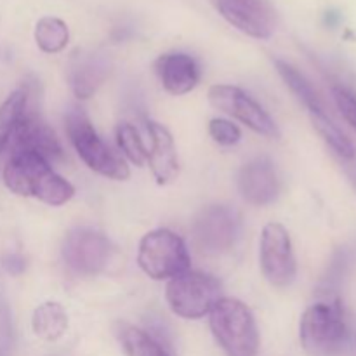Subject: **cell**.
Listing matches in <instances>:
<instances>
[{
  "label": "cell",
  "instance_id": "6da1fadb",
  "mask_svg": "<svg viewBox=\"0 0 356 356\" xmlns=\"http://www.w3.org/2000/svg\"><path fill=\"white\" fill-rule=\"evenodd\" d=\"M3 183L19 197H33L51 207L66 204L75 195L72 183L54 172L44 156L28 149L10 153L3 167Z\"/></svg>",
  "mask_w": 356,
  "mask_h": 356
},
{
  "label": "cell",
  "instance_id": "7a4b0ae2",
  "mask_svg": "<svg viewBox=\"0 0 356 356\" xmlns=\"http://www.w3.org/2000/svg\"><path fill=\"white\" fill-rule=\"evenodd\" d=\"M299 337L308 356H339L350 339L346 316L339 299L320 301L301 316Z\"/></svg>",
  "mask_w": 356,
  "mask_h": 356
},
{
  "label": "cell",
  "instance_id": "3957f363",
  "mask_svg": "<svg viewBox=\"0 0 356 356\" xmlns=\"http://www.w3.org/2000/svg\"><path fill=\"white\" fill-rule=\"evenodd\" d=\"M216 341L228 356H257L259 330L247 305L233 298H221L209 313Z\"/></svg>",
  "mask_w": 356,
  "mask_h": 356
},
{
  "label": "cell",
  "instance_id": "277c9868",
  "mask_svg": "<svg viewBox=\"0 0 356 356\" xmlns=\"http://www.w3.org/2000/svg\"><path fill=\"white\" fill-rule=\"evenodd\" d=\"M66 132L76 155L83 160L94 172L115 181H125L131 176L127 163L115 155L106 143L97 136L86 111L79 106H72L66 111Z\"/></svg>",
  "mask_w": 356,
  "mask_h": 356
},
{
  "label": "cell",
  "instance_id": "5b68a950",
  "mask_svg": "<svg viewBox=\"0 0 356 356\" xmlns=\"http://www.w3.org/2000/svg\"><path fill=\"white\" fill-rule=\"evenodd\" d=\"M221 282L200 271H184L170 278L165 299L174 315L186 320L204 318L221 299Z\"/></svg>",
  "mask_w": 356,
  "mask_h": 356
},
{
  "label": "cell",
  "instance_id": "8992f818",
  "mask_svg": "<svg viewBox=\"0 0 356 356\" xmlns=\"http://www.w3.org/2000/svg\"><path fill=\"white\" fill-rule=\"evenodd\" d=\"M138 264L153 280H170L190 270V254L179 235L160 228L141 238Z\"/></svg>",
  "mask_w": 356,
  "mask_h": 356
},
{
  "label": "cell",
  "instance_id": "52a82bcc",
  "mask_svg": "<svg viewBox=\"0 0 356 356\" xmlns=\"http://www.w3.org/2000/svg\"><path fill=\"white\" fill-rule=\"evenodd\" d=\"M242 235V216L229 205H209L193 222V238L205 254L229 252Z\"/></svg>",
  "mask_w": 356,
  "mask_h": 356
},
{
  "label": "cell",
  "instance_id": "ba28073f",
  "mask_svg": "<svg viewBox=\"0 0 356 356\" xmlns=\"http://www.w3.org/2000/svg\"><path fill=\"white\" fill-rule=\"evenodd\" d=\"M259 263L264 278L273 287L292 285L298 275L294 249L289 232L280 222H268L263 228L259 243Z\"/></svg>",
  "mask_w": 356,
  "mask_h": 356
},
{
  "label": "cell",
  "instance_id": "9c48e42d",
  "mask_svg": "<svg viewBox=\"0 0 356 356\" xmlns=\"http://www.w3.org/2000/svg\"><path fill=\"white\" fill-rule=\"evenodd\" d=\"M113 245L101 232L92 228H75L63 242V259L66 266L80 275H97L108 266Z\"/></svg>",
  "mask_w": 356,
  "mask_h": 356
},
{
  "label": "cell",
  "instance_id": "30bf717a",
  "mask_svg": "<svg viewBox=\"0 0 356 356\" xmlns=\"http://www.w3.org/2000/svg\"><path fill=\"white\" fill-rule=\"evenodd\" d=\"M209 103L216 110L245 124L257 134L266 136V138H278L280 136L277 124L270 117V113L240 87L225 86V83L212 86L209 89Z\"/></svg>",
  "mask_w": 356,
  "mask_h": 356
},
{
  "label": "cell",
  "instance_id": "8fae6325",
  "mask_svg": "<svg viewBox=\"0 0 356 356\" xmlns=\"http://www.w3.org/2000/svg\"><path fill=\"white\" fill-rule=\"evenodd\" d=\"M24 87L28 90L26 108H24L23 115H21L13 136H10L9 146L13 148V152L28 149V152L37 153V155L44 156L49 163L59 162V160L65 159L61 143L38 111L37 103L31 101L30 87Z\"/></svg>",
  "mask_w": 356,
  "mask_h": 356
},
{
  "label": "cell",
  "instance_id": "7c38bea8",
  "mask_svg": "<svg viewBox=\"0 0 356 356\" xmlns=\"http://www.w3.org/2000/svg\"><path fill=\"white\" fill-rule=\"evenodd\" d=\"M218 13L232 26L252 38H270L275 31V13L266 0H212Z\"/></svg>",
  "mask_w": 356,
  "mask_h": 356
},
{
  "label": "cell",
  "instance_id": "4fadbf2b",
  "mask_svg": "<svg viewBox=\"0 0 356 356\" xmlns=\"http://www.w3.org/2000/svg\"><path fill=\"white\" fill-rule=\"evenodd\" d=\"M238 190L252 205H270L280 195V177L268 156H257L242 167L238 174Z\"/></svg>",
  "mask_w": 356,
  "mask_h": 356
},
{
  "label": "cell",
  "instance_id": "5bb4252c",
  "mask_svg": "<svg viewBox=\"0 0 356 356\" xmlns=\"http://www.w3.org/2000/svg\"><path fill=\"white\" fill-rule=\"evenodd\" d=\"M146 132L149 138L148 160L152 174L160 186L172 183L179 174V160H177L176 145L169 129L159 122H146Z\"/></svg>",
  "mask_w": 356,
  "mask_h": 356
},
{
  "label": "cell",
  "instance_id": "9a60e30c",
  "mask_svg": "<svg viewBox=\"0 0 356 356\" xmlns=\"http://www.w3.org/2000/svg\"><path fill=\"white\" fill-rule=\"evenodd\" d=\"M155 72L163 89L172 96H184L200 82V68L197 61L184 52L162 54L156 59Z\"/></svg>",
  "mask_w": 356,
  "mask_h": 356
},
{
  "label": "cell",
  "instance_id": "2e32d148",
  "mask_svg": "<svg viewBox=\"0 0 356 356\" xmlns=\"http://www.w3.org/2000/svg\"><path fill=\"white\" fill-rule=\"evenodd\" d=\"M110 73V63L104 56L94 52H76L68 65V82L79 99L94 96Z\"/></svg>",
  "mask_w": 356,
  "mask_h": 356
},
{
  "label": "cell",
  "instance_id": "e0dca14e",
  "mask_svg": "<svg viewBox=\"0 0 356 356\" xmlns=\"http://www.w3.org/2000/svg\"><path fill=\"white\" fill-rule=\"evenodd\" d=\"M31 329L38 339L56 343L68 330V315L59 302H42L31 315Z\"/></svg>",
  "mask_w": 356,
  "mask_h": 356
},
{
  "label": "cell",
  "instance_id": "ac0fdd59",
  "mask_svg": "<svg viewBox=\"0 0 356 356\" xmlns=\"http://www.w3.org/2000/svg\"><path fill=\"white\" fill-rule=\"evenodd\" d=\"M275 66H277V72L280 73V76L284 79V82L287 83L289 89H291L292 92L298 96V99L308 108L309 113L325 111V106H323V101L322 97H320L318 90L315 89V86H313L296 66L289 65L287 61H282V59H277V61H275Z\"/></svg>",
  "mask_w": 356,
  "mask_h": 356
},
{
  "label": "cell",
  "instance_id": "d6986e66",
  "mask_svg": "<svg viewBox=\"0 0 356 356\" xmlns=\"http://www.w3.org/2000/svg\"><path fill=\"white\" fill-rule=\"evenodd\" d=\"M313 127L320 134V138L329 145V148L343 160H353L356 156L355 143L348 138L339 125L334 124L332 118L327 115V111H315L309 113Z\"/></svg>",
  "mask_w": 356,
  "mask_h": 356
},
{
  "label": "cell",
  "instance_id": "ffe728a7",
  "mask_svg": "<svg viewBox=\"0 0 356 356\" xmlns=\"http://www.w3.org/2000/svg\"><path fill=\"white\" fill-rule=\"evenodd\" d=\"M117 337L127 356H170L156 341H153L145 330L129 323H118Z\"/></svg>",
  "mask_w": 356,
  "mask_h": 356
},
{
  "label": "cell",
  "instance_id": "44dd1931",
  "mask_svg": "<svg viewBox=\"0 0 356 356\" xmlns=\"http://www.w3.org/2000/svg\"><path fill=\"white\" fill-rule=\"evenodd\" d=\"M26 101L28 90L26 87H21L0 104V153L9 146L10 136L26 108Z\"/></svg>",
  "mask_w": 356,
  "mask_h": 356
},
{
  "label": "cell",
  "instance_id": "7402d4cb",
  "mask_svg": "<svg viewBox=\"0 0 356 356\" xmlns=\"http://www.w3.org/2000/svg\"><path fill=\"white\" fill-rule=\"evenodd\" d=\"M70 40V31L65 21L58 17H42L35 26V42L38 49L47 54H56L66 47Z\"/></svg>",
  "mask_w": 356,
  "mask_h": 356
},
{
  "label": "cell",
  "instance_id": "603a6c76",
  "mask_svg": "<svg viewBox=\"0 0 356 356\" xmlns=\"http://www.w3.org/2000/svg\"><path fill=\"white\" fill-rule=\"evenodd\" d=\"M117 143L125 159L134 165L141 167L148 160V149L143 143L141 136L131 124H118L117 127Z\"/></svg>",
  "mask_w": 356,
  "mask_h": 356
},
{
  "label": "cell",
  "instance_id": "cb8c5ba5",
  "mask_svg": "<svg viewBox=\"0 0 356 356\" xmlns=\"http://www.w3.org/2000/svg\"><path fill=\"white\" fill-rule=\"evenodd\" d=\"M14 355V323L9 301L0 289V356Z\"/></svg>",
  "mask_w": 356,
  "mask_h": 356
},
{
  "label": "cell",
  "instance_id": "d4e9b609",
  "mask_svg": "<svg viewBox=\"0 0 356 356\" xmlns=\"http://www.w3.org/2000/svg\"><path fill=\"white\" fill-rule=\"evenodd\" d=\"M209 134L221 146H233L242 139V131L238 129V125L225 120V118H212L209 124Z\"/></svg>",
  "mask_w": 356,
  "mask_h": 356
},
{
  "label": "cell",
  "instance_id": "484cf974",
  "mask_svg": "<svg viewBox=\"0 0 356 356\" xmlns=\"http://www.w3.org/2000/svg\"><path fill=\"white\" fill-rule=\"evenodd\" d=\"M332 94L343 118L356 131V94L343 86H334Z\"/></svg>",
  "mask_w": 356,
  "mask_h": 356
},
{
  "label": "cell",
  "instance_id": "4316f807",
  "mask_svg": "<svg viewBox=\"0 0 356 356\" xmlns=\"http://www.w3.org/2000/svg\"><path fill=\"white\" fill-rule=\"evenodd\" d=\"M146 334L152 337L153 341L160 344L163 350H167L170 353L172 351V336H170V329L165 323V320L159 315H149L146 320Z\"/></svg>",
  "mask_w": 356,
  "mask_h": 356
},
{
  "label": "cell",
  "instance_id": "83f0119b",
  "mask_svg": "<svg viewBox=\"0 0 356 356\" xmlns=\"http://www.w3.org/2000/svg\"><path fill=\"white\" fill-rule=\"evenodd\" d=\"M24 266H26V263H24V259L19 254H10V256H7L3 259V268L10 275H21L24 271Z\"/></svg>",
  "mask_w": 356,
  "mask_h": 356
},
{
  "label": "cell",
  "instance_id": "f1b7e54d",
  "mask_svg": "<svg viewBox=\"0 0 356 356\" xmlns=\"http://www.w3.org/2000/svg\"><path fill=\"white\" fill-rule=\"evenodd\" d=\"M350 177H351V181H353V184H355V188H356V170H353V172H350Z\"/></svg>",
  "mask_w": 356,
  "mask_h": 356
}]
</instances>
